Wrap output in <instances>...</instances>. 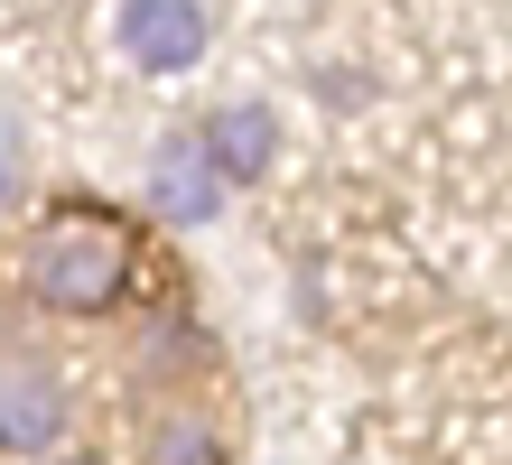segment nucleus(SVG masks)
Wrapping results in <instances>:
<instances>
[{
  "mask_svg": "<svg viewBox=\"0 0 512 465\" xmlns=\"http://www.w3.org/2000/svg\"><path fill=\"white\" fill-rule=\"evenodd\" d=\"M28 186H38V149H28L10 121H0V214H19V205H28Z\"/></svg>",
  "mask_w": 512,
  "mask_h": 465,
  "instance_id": "0eeeda50",
  "label": "nucleus"
},
{
  "mask_svg": "<svg viewBox=\"0 0 512 465\" xmlns=\"http://www.w3.org/2000/svg\"><path fill=\"white\" fill-rule=\"evenodd\" d=\"M75 438V382L47 345H0V465H38Z\"/></svg>",
  "mask_w": 512,
  "mask_h": 465,
  "instance_id": "f03ea898",
  "label": "nucleus"
},
{
  "mask_svg": "<svg viewBox=\"0 0 512 465\" xmlns=\"http://www.w3.org/2000/svg\"><path fill=\"white\" fill-rule=\"evenodd\" d=\"M196 149H205V168H215L224 186H261L270 168H280V112L270 103H215L196 121Z\"/></svg>",
  "mask_w": 512,
  "mask_h": 465,
  "instance_id": "20e7f679",
  "label": "nucleus"
},
{
  "mask_svg": "<svg viewBox=\"0 0 512 465\" xmlns=\"http://www.w3.org/2000/svg\"><path fill=\"white\" fill-rule=\"evenodd\" d=\"M140 465H233L224 410H205V400H159V410H149V438H140Z\"/></svg>",
  "mask_w": 512,
  "mask_h": 465,
  "instance_id": "423d86ee",
  "label": "nucleus"
},
{
  "mask_svg": "<svg viewBox=\"0 0 512 465\" xmlns=\"http://www.w3.org/2000/svg\"><path fill=\"white\" fill-rule=\"evenodd\" d=\"M205 38H215V19H205V0H122L112 10V47H122L131 75H187Z\"/></svg>",
  "mask_w": 512,
  "mask_h": 465,
  "instance_id": "7ed1b4c3",
  "label": "nucleus"
},
{
  "mask_svg": "<svg viewBox=\"0 0 512 465\" xmlns=\"http://www.w3.org/2000/svg\"><path fill=\"white\" fill-rule=\"evenodd\" d=\"M140 261L149 242L122 205H47L38 224L10 242V289L38 307V317H66V326H103V317H131L140 298Z\"/></svg>",
  "mask_w": 512,
  "mask_h": 465,
  "instance_id": "f257e3e1",
  "label": "nucleus"
},
{
  "mask_svg": "<svg viewBox=\"0 0 512 465\" xmlns=\"http://www.w3.org/2000/svg\"><path fill=\"white\" fill-rule=\"evenodd\" d=\"M224 196H233V186H224L215 168H205L196 131H168V140H159V159H149L140 205L159 214V224H215V214H224Z\"/></svg>",
  "mask_w": 512,
  "mask_h": 465,
  "instance_id": "39448f33",
  "label": "nucleus"
},
{
  "mask_svg": "<svg viewBox=\"0 0 512 465\" xmlns=\"http://www.w3.org/2000/svg\"><path fill=\"white\" fill-rule=\"evenodd\" d=\"M38 465H122V456H112L103 438H66V447H47Z\"/></svg>",
  "mask_w": 512,
  "mask_h": 465,
  "instance_id": "6e6552de",
  "label": "nucleus"
}]
</instances>
